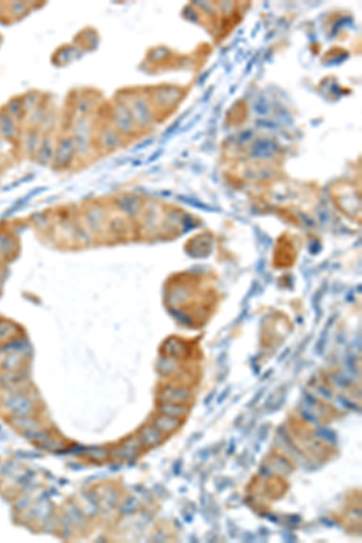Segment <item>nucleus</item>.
Segmentation results:
<instances>
[{"mask_svg":"<svg viewBox=\"0 0 362 543\" xmlns=\"http://www.w3.org/2000/svg\"><path fill=\"white\" fill-rule=\"evenodd\" d=\"M40 140H41V136L40 133L35 130H31L27 132L26 136H24V150L29 156H35L36 150L39 147Z\"/></svg>","mask_w":362,"mask_h":543,"instance_id":"obj_7","label":"nucleus"},{"mask_svg":"<svg viewBox=\"0 0 362 543\" xmlns=\"http://www.w3.org/2000/svg\"><path fill=\"white\" fill-rule=\"evenodd\" d=\"M18 134L17 121L6 111L0 112V136L6 140H13Z\"/></svg>","mask_w":362,"mask_h":543,"instance_id":"obj_4","label":"nucleus"},{"mask_svg":"<svg viewBox=\"0 0 362 543\" xmlns=\"http://www.w3.org/2000/svg\"><path fill=\"white\" fill-rule=\"evenodd\" d=\"M5 111H6L9 115H11L13 118H16V120H17V118H21L20 116H22L24 112L22 101L17 98L10 101L9 103H7L6 110H5Z\"/></svg>","mask_w":362,"mask_h":543,"instance_id":"obj_10","label":"nucleus"},{"mask_svg":"<svg viewBox=\"0 0 362 543\" xmlns=\"http://www.w3.org/2000/svg\"><path fill=\"white\" fill-rule=\"evenodd\" d=\"M0 330H1V332H0V338H5L6 336L10 335V332H11V324H9V322L6 321L0 322Z\"/></svg>","mask_w":362,"mask_h":543,"instance_id":"obj_13","label":"nucleus"},{"mask_svg":"<svg viewBox=\"0 0 362 543\" xmlns=\"http://www.w3.org/2000/svg\"><path fill=\"white\" fill-rule=\"evenodd\" d=\"M31 121L32 123H34V125H39V123H41L42 121H45V110L39 106H37L36 109H34L33 111H32Z\"/></svg>","mask_w":362,"mask_h":543,"instance_id":"obj_12","label":"nucleus"},{"mask_svg":"<svg viewBox=\"0 0 362 543\" xmlns=\"http://www.w3.org/2000/svg\"><path fill=\"white\" fill-rule=\"evenodd\" d=\"M6 406L15 413H27L32 407V403L22 395H12L6 400Z\"/></svg>","mask_w":362,"mask_h":543,"instance_id":"obj_6","label":"nucleus"},{"mask_svg":"<svg viewBox=\"0 0 362 543\" xmlns=\"http://www.w3.org/2000/svg\"><path fill=\"white\" fill-rule=\"evenodd\" d=\"M55 149H56V144L55 141H53L52 136H42L35 154L36 162L42 167H47L52 165L53 157H55Z\"/></svg>","mask_w":362,"mask_h":543,"instance_id":"obj_2","label":"nucleus"},{"mask_svg":"<svg viewBox=\"0 0 362 543\" xmlns=\"http://www.w3.org/2000/svg\"><path fill=\"white\" fill-rule=\"evenodd\" d=\"M120 139L114 131H104L100 134V145L104 149H114L117 146Z\"/></svg>","mask_w":362,"mask_h":543,"instance_id":"obj_8","label":"nucleus"},{"mask_svg":"<svg viewBox=\"0 0 362 543\" xmlns=\"http://www.w3.org/2000/svg\"><path fill=\"white\" fill-rule=\"evenodd\" d=\"M75 155H76V147H75L72 136H63L56 144L52 165L57 169H66L74 161Z\"/></svg>","mask_w":362,"mask_h":543,"instance_id":"obj_1","label":"nucleus"},{"mask_svg":"<svg viewBox=\"0 0 362 543\" xmlns=\"http://www.w3.org/2000/svg\"><path fill=\"white\" fill-rule=\"evenodd\" d=\"M37 102H39V97L35 93H29L22 99V105L24 112L33 111L34 109L37 107Z\"/></svg>","mask_w":362,"mask_h":543,"instance_id":"obj_11","label":"nucleus"},{"mask_svg":"<svg viewBox=\"0 0 362 543\" xmlns=\"http://www.w3.org/2000/svg\"><path fill=\"white\" fill-rule=\"evenodd\" d=\"M72 140H74L77 154L85 155L86 152L88 151V145H90V133H88L87 123H86L85 121H79V122H76Z\"/></svg>","mask_w":362,"mask_h":543,"instance_id":"obj_3","label":"nucleus"},{"mask_svg":"<svg viewBox=\"0 0 362 543\" xmlns=\"http://www.w3.org/2000/svg\"><path fill=\"white\" fill-rule=\"evenodd\" d=\"M16 249L15 240L7 235H0V256H9Z\"/></svg>","mask_w":362,"mask_h":543,"instance_id":"obj_9","label":"nucleus"},{"mask_svg":"<svg viewBox=\"0 0 362 543\" xmlns=\"http://www.w3.org/2000/svg\"><path fill=\"white\" fill-rule=\"evenodd\" d=\"M85 220V226L86 228H90L93 232H98L100 230V227L103 226V211L99 206H92V208L87 209L84 215Z\"/></svg>","mask_w":362,"mask_h":543,"instance_id":"obj_5","label":"nucleus"}]
</instances>
